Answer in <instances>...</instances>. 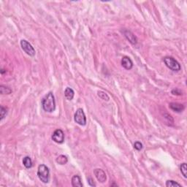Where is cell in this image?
<instances>
[{
  "mask_svg": "<svg viewBox=\"0 0 187 187\" xmlns=\"http://www.w3.org/2000/svg\"><path fill=\"white\" fill-rule=\"evenodd\" d=\"M57 162L59 164H61V165H63V164H66L68 161V159L66 156L64 155H60L57 158Z\"/></svg>",
  "mask_w": 187,
  "mask_h": 187,
  "instance_id": "14",
  "label": "cell"
},
{
  "mask_svg": "<svg viewBox=\"0 0 187 187\" xmlns=\"http://www.w3.org/2000/svg\"><path fill=\"white\" fill-rule=\"evenodd\" d=\"M74 95L75 92L71 88H70V87L66 88L65 91H64V96L67 98V99H68V100H72V99H73V97H74Z\"/></svg>",
  "mask_w": 187,
  "mask_h": 187,
  "instance_id": "12",
  "label": "cell"
},
{
  "mask_svg": "<svg viewBox=\"0 0 187 187\" xmlns=\"http://www.w3.org/2000/svg\"><path fill=\"white\" fill-rule=\"evenodd\" d=\"M143 144H142L140 142L137 141L135 143L134 148L136 149V150H137V151H141L142 149H143Z\"/></svg>",
  "mask_w": 187,
  "mask_h": 187,
  "instance_id": "20",
  "label": "cell"
},
{
  "mask_svg": "<svg viewBox=\"0 0 187 187\" xmlns=\"http://www.w3.org/2000/svg\"><path fill=\"white\" fill-rule=\"evenodd\" d=\"M121 65L124 68L129 70L133 67V62L129 57L125 56L121 59Z\"/></svg>",
  "mask_w": 187,
  "mask_h": 187,
  "instance_id": "9",
  "label": "cell"
},
{
  "mask_svg": "<svg viewBox=\"0 0 187 187\" xmlns=\"http://www.w3.org/2000/svg\"><path fill=\"white\" fill-rule=\"evenodd\" d=\"M23 164L26 168L29 169V168H31V167H32V164H33V163H32V160L30 157H25L23 159Z\"/></svg>",
  "mask_w": 187,
  "mask_h": 187,
  "instance_id": "13",
  "label": "cell"
},
{
  "mask_svg": "<svg viewBox=\"0 0 187 187\" xmlns=\"http://www.w3.org/2000/svg\"><path fill=\"white\" fill-rule=\"evenodd\" d=\"M88 183L91 186H96V184L93 181V179L91 178H88Z\"/></svg>",
  "mask_w": 187,
  "mask_h": 187,
  "instance_id": "22",
  "label": "cell"
},
{
  "mask_svg": "<svg viewBox=\"0 0 187 187\" xmlns=\"http://www.w3.org/2000/svg\"><path fill=\"white\" fill-rule=\"evenodd\" d=\"M37 176L39 179L44 184H48L50 180V170L45 164H40L37 170Z\"/></svg>",
  "mask_w": 187,
  "mask_h": 187,
  "instance_id": "2",
  "label": "cell"
},
{
  "mask_svg": "<svg viewBox=\"0 0 187 187\" xmlns=\"http://www.w3.org/2000/svg\"><path fill=\"white\" fill-rule=\"evenodd\" d=\"M21 46L22 49L23 51L28 54L30 57H34L35 55V50L33 48V46L30 44L28 41L26 40H22L21 41Z\"/></svg>",
  "mask_w": 187,
  "mask_h": 187,
  "instance_id": "5",
  "label": "cell"
},
{
  "mask_svg": "<svg viewBox=\"0 0 187 187\" xmlns=\"http://www.w3.org/2000/svg\"><path fill=\"white\" fill-rule=\"evenodd\" d=\"M122 33L124 34V37L126 38V40H127L131 44H137V39L135 35L132 32L129 30H126V29H124V30L122 31Z\"/></svg>",
  "mask_w": 187,
  "mask_h": 187,
  "instance_id": "7",
  "label": "cell"
},
{
  "mask_svg": "<svg viewBox=\"0 0 187 187\" xmlns=\"http://www.w3.org/2000/svg\"><path fill=\"white\" fill-rule=\"evenodd\" d=\"M94 173H95V177L97 178V179L100 183H104L106 181V174H105V173L104 172L102 169H95V170H94Z\"/></svg>",
  "mask_w": 187,
  "mask_h": 187,
  "instance_id": "8",
  "label": "cell"
},
{
  "mask_svg": "<svg viewBox=\"0 0 187 187\" xmlns=\"http://www.w3.org/2000/svg\"><path fill=\"white\" fill-rule=\"evenodd\" d=\"M42 107L43 110L48 113H52L56 109V102L53 94L49 92L43 97L42 100Z\"/></svg>",
  "mask_w": 187,
  "mask_h": 187,
  "instance_id": "1",
  "label": "cell"
},
{
  "mask_svg": "<svg viewBox=\"0 0 187 187\" xmlns=\"http://www.w3.org/2000/svg\"><path fill=\"white\" fill-rule=\"evenodd\" d=\"M166 186L167 187H175V186L181 187V185L180 184H178V183H177L176 181H173V180H169V181H167V182H166Z\"/></svg>",
  "mask_w": 187,
  "mask_h": 187,
  "instance_id": "16",
  "label": "cell"
},
{
  "mask_svg": "<svg viewBox=\"0 0 187 187\" xmlns=\"http://www.w3.org/2000/svg\"><path fill=\"white\" fill-rule=\"evenodd\" d=\"M164 62L165 65L169 69L174 72H178L181 70V67L178 61L175 59L170 57H167L164 58Z\"/></svg>",
  "mask_w": 187,
  "mask_h": 187,
  "instance_id": "3",
  "label": "cell"
},
{
  "mask_svg": "<svg viewBox=\"0 0 187 187\" xmlns=\"http://www.w3.org/2000/svg\"><path fill=\"white\" fill-rule=\"evenodd\" d=\"M52 140L54 142L57 143H64V133L61 129H58L57 130L54 131V132L52 135Z\"/></svg>",
  "mask_w": 187,
  "mask_h": 187,
  "instance_id": "6",
  "label": "cell"
},
{
  "mask_svg": "<svg viewBox=\"0 0 187 187\" xmlns=\"http://www.w3.org/2000/svg\"><path fill=\"white\" fill-rule=\"evenodd\" d=\"M72 186L74 187H82L83 184L79 175H75L72 178Z\"/></svg>",
  "mask_w": 187,
  "mask_h": 187,
  "instance_id": "11",
  "label": "cell"
},
{
  "mask_svg": "<svg viewBox=\"0 0 187 187\" xmlns=\"http://www.w3.org/2000/svg\"><path fill=\"white\" fill-rule=\"evenodd\" d=\"M97 94H98V96H99V97L101 98V99H103V100L108 101L110 99V97H108V95H107L106 93L104 92V91H99L97 92Z\"/></svg>",
  "mask_w": 187,
  "mask_h": 187,
  "instance_id": "17",
  "label": "cell"
},
{
  "mask_svg": "<svg viewBox=\"0 0 187 187\" xmlns=\"http://www.w3.org/2000/svg\"><path fill=\"white\" fill-rule=\"evenodd\" d=\"M0 93L2 95H10V94L12 93V89L8 86L1 85L0 86Z\"/></svg>",
  "mask_w": 187,
  "mask_h": 187,
  "instance_id": "15",
  "label": "cell"
},
{
  "mask_svg": "<svg viewBox=\"0 0 187 187\" xmlns=\"http://www.w3.org/2000/svg\"><path fill=\"white\" fill-rule=\"evenodd\" d=\"M8 113V109L6 108H4L3 106H1V109H0V119L2 120L5 117V116Z\"/></svg>",
  "mask_w": 187,
  "mask_h": 187,
  "instance_id": "19",
  "label": "cell"
},
{
  "mask_svg": "<svg viewBox=\"0 0 187 187\" xmlns=\"http://www.w3.org/2000/svg\"><path fill=\"white\" fill-rule=\"evenodd\" d=\"M169 107L172 110H173L174 112H176V113H181L185 109V106L183 104L175 103V102L170 103Z\"/></svg>",
  "mask_w": 187,
  "mask_h": 187,
  "instance_id": "10",
  "label": "cell"
},
{
  "mask_svg": "<svg viewBox=\"0 0 187 187\" xmlns=\"http://www.w3.org/2000/svg\"><path fill=\"white\" fill-rule=\"evenodd\" d=\"M74 120L78 124L81 126H85L86 124V117L84 111L81 108H78L74 116Z\"/></svg>",
  "mask_w": 187,
  "mask_h": 187,
  "instance_id": "4",
  "label": "cell"
},
{
  "mask_svg": "<svg viewBox=\"0 0 187 187\" xmlns=\"http://www.w3.org/2000/svg\"><path fill=\"white\" fill-rule=\"evenodd\" d=\"M172 94L173 95H183V92L182 91H181L180 89H178V88H175V89L172 90Z\"/></svg>",
  "mask_w": 187,
  "mask_h": 187,
  "instance_id": "21",
  "label": "cell"
},
{
  "mask_svg": "<svg viewBox=\"0 0 187 187\" xmlns=\"http://www.w3.org/2000/svg\"><path fill=\"white\" fill-rule=\"evenodd\" d=\"M181 173L183 174L184 177L185 178H187V167H186V163H183L181 165Z\"/></svg>",
  "mask_w": 187,
  "mask_h": 187,
  "instance_id": "18",
  "label": "cell"
}]
</instances>
